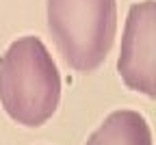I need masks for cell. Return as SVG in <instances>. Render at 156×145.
Wrapping results in <instances>:
<instances>
[{"mask_svg": "<svg viewBox=\"0 0 156 145\" xmlns=\"http://www.w3.org/2000/svg\"><path fill=\"white\" fill-rule=\"evenodd\" d=\"M61 100V76L48 48L37 37L13 41L0 58V102L7 115L37 128L54 115Z\"/></svg>", "mask_w": 156, "mask_h": 145, "instance_id": "6da1fadb", "label": "cell"}, {"mask_svg": "<svg viewBox=\"0 0 156 145\" xmlns=\"http://www.w3.org/2000/svg\"><path fill=\"white\" fill-rule=\"evenodd\" d=\"M87 145H152V130L136 111H115L98 128Z\"/></svg>", "mask_w": 156, "mask_h": 145, "instance_id": "277c9868", "label": "cell"}, {"mask_svg": "<svg viewBox=\"0 0 156 145\" xmlns=\"http://www.w3.org/2000/svg\"><path fill=\"white\" fill-rule=\"evenodd\" d=\"M48 28L69 67L93 72L113 46L117 5L115 0H48Z\"/></svg>", "mask_w": 156, "mask_h": 145, "instance_id": "7a4b0ae2", "label": "cell"}, {"mask_svg": "<svg viewBox=\"0 0 156 145\" xmlns=\"http://www.w3.org/2000/svg\"><path fill=\"white\" fill-rule=\"evenodd\" d=\"M117 72L134 91L156 95V2H136L128 11Z\"/></svg>", "mask_w": 156, "mask_h": 145, "instance_id": "3957f363", "label": "cell"}]
</instances>
